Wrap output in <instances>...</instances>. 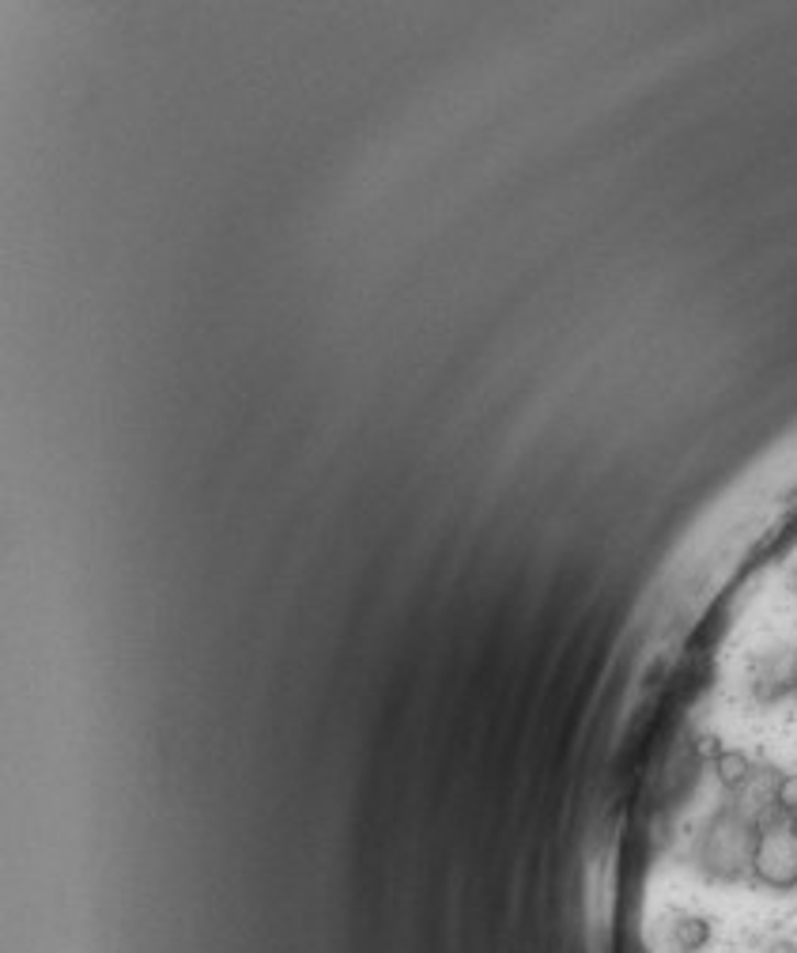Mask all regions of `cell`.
Instances as JSON below:
<instances>
[{
	"label": "cell",
	"instance_id": "1",
	"mask_svg": "<svg viewBox=\"0 0 797 953\" xmlns=\"http://www.w3.org/2000/svg\"><path fill=\"white\" fill-rule=\"evenodd\" d=\"M752 848H756V832L752 825L744 821L741 814H718L710 821L707 837H703V848H699V859H703V871L710 878H741L744 866H752Z\"/></svg>",
	"mask_w": 797,
	"mask_h": 953
},
{
	"label": "cell",
	"instance_id": "2",
	"mask_svg": "<svg viewBox=\"0 0 797 953\" xmlns=\"http://www.w3.org/2000/svg\"><path fill=\"white\" fill-rule=\"evenodd\" d=\"M752 874L767 889H794L797 885V825L786 821L767 825L756 832V848H752Z\"/></svg>",
	"mask_w": 797,
	"mask_h": 953
},
{
	"label": "cell",
	"instance_id": "3",
	"mask_svg": "<svg viewBox=\"0 0 797 953\" xmlns=\"http://www.w3.org/2000/svg\"><path fill=\"white\" fill-rule=\"evenodd\" d=\"M752 693L764 704H775L783 696L797 693V647H775V651L760 659Z\"/></svg>",
	"mask_w": 797,
	"mask_h": 953
},
{
	"label": "cell",
	"instance_id": "4",
	"mask_svg": "<svg viewBox=\"0 0 797 953\" xmlns=\"http://www.w3.org/2000/svg\"><path fill=\"white\" fill-rule=\"evenodd\" d=\"M707 942H710V923H707V919H699V916L676 919L673 931H670L673 953H699Z\"/></svg>",
	"mask_w": 797,
	"mask_h": 953
},
{
	"label": "cell",
	"instance_id": "5",
	"mask_svg": "<svg viewBox=\"0 0 797 953\" xmlns=\"http://www.w3.org/2000/svg\"><path fill=\"white\" fill-rule=\"evenodd\" d=\"M715 772H718V783L733 791V787H741V783L749 780L752 764H749V756H744V753H737V749H726V753L715 756Z\"/></svg>",
	"mask_w": 797,
	"mask_h": 953
},
{
	"label": "cell",
	"instance_id": "6",
	"mask_svg": "<svg viewBox=\"0 0 797 953\" xmlns=\"http://www.w3.org/2000/svg\"><path fill=\"white\" fill-rule=\"evenodd\" d=\"M775 806L783 814H797V772H790V776H783L775 783Z\"/></svg>",
	"mask_w": 797,
	"mask_h": 953
},
{
	"label": "cell",
	"instance_id": "7",
	"mask_svg": "<svg viewBox=\"0 0 797 953\" xmlns=\"http://www.w3.org/2000/svg\"><path fill=\"white\" fill-rule=\"evenodd\" d=\"M790 586H794V591H797V568H794V575H790Z\"/></svg>",
	"mask_w": 797,
	"mask_h": 953
}]
</instances>
